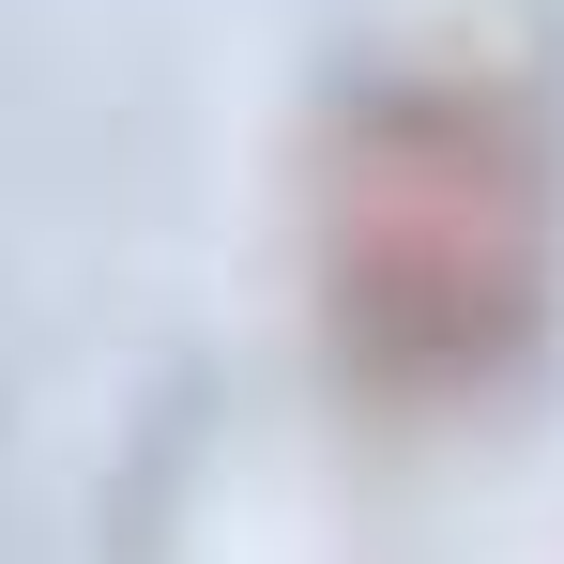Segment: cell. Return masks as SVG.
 <instances>
[{"instance_id":"6da1fadb","label":"cell","mask_w":564,"mask_h":564,"mask_svg":"<svg viewBox=\"0 0 564 564\" xmlns=\"http://www.w3.org/2000/svg\"><path fill=\"white\" fill-rule=\"evenodd\" d=\"M290 275L367 427H488L534 397L564 336V122L534 62L473 31L367 46L305 122Z\"/></svg>"}]
</instances>
